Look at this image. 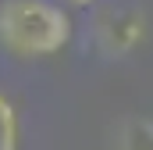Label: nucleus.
I'll use <instances>...</instances> for the list:
<instances>
[{
	"label": "nucleus",
	"mask_w": 153,
	"mask_h": 150,
	"mask_svg": "<svg viewBox=\"0 0 153 150\" xmlns=\"http://www.w3.org/2000/svg\"><path fill=\"white\" fill-rule=\"evenodd\" d=\"M75 22L61 0H0V50L18 61L57 57L71 46Z\"/></svg>",
	"instance_id": "f257e3e1"
},
{
	"label": "nucleus",
	"mask_w": 153,
	"mask_h": 150,
	"mask_svg": "<svg viewBox=\"0 0 153 150\" xmlns=\"http://www.w3.org/2000/svg\"><path fill=\"white\" fill-rule=\"evenodd\" d=\"M150 36V18L139 7H107L96 14L93 43L107 57H128L135 54Z\"/></svg>",
	"instance_id": "f03ea898"
},
{
	"label": "nucleus",
	"mask_w": 153,
	"mask_h": 150,
	"mask_svg": "<svg viewBox=\"0 0 153 150\" xmlns=\"http://www.w3.org/2000/svg\"><path fill=\"white\" fill-rule=\"evenodd\" d=\"M18 143H22L18 107L11 104V97L0 93V150H18Z\"/></svg>",
	"instance_id": "7ed1b4c3"
},
{
	"label": "nucleus",
	"mask_w": 153,
	"mask_h": 150,
	"mask_svg": "<svg viewBox=\"0 0 153 150\" xmlns=\"http://www.w3.org/2000/svg\"><path fill=\"white\" fill-rule=\"evenodd\" d=\"M117 150H153V122H125L121 136H117Z\"/></svg>",
	"instance_id": "20e7f679"
},
{
	"label": "nucleus",
	"mask_w": 153,
	"mask_h": 150,
	"mask_svg": "<svg viewBox=\"0 0 153 150\" xmlns=\"http://www.w3.org/2000/svg\"><path fill=\"white\" fill-rule=\"evenodd\" d=\"M64 4H71V7H93V4H100V0H64Z\"/></svg>",
	"instance_id": "39448f33"
}]
</instances>
